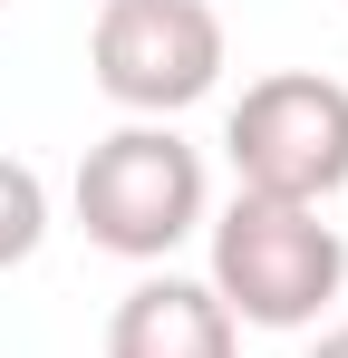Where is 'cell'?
I'll list each match as a JSON object with an SVG mask.
<instances>
[{"mask_svg": "<svg viewBox=\"0 0 348 358\" xmlns=\"http://www.w3.org/2000/svg\"><path fill=\"white\" fill-rule=\"evenodd\" d=\"M223 155L242 194L271 203H329L348 184V87L319 68H271L242 87V107L223 117Z\"/></svg>", "mask_w": 348, "mask_h": 358, "instance_id": "obj_3", "label": "cell"}, {"mask_svg": "<svg viewBox=\"0 0 348 358\" xmlns=\"http://www.w3.org/2000/svg\"><path fill=\"white\" fill-rule=\"evenodd\" d=\"M68 203H78V223H87L97 252H116V262H165L184 233H203V203H213V194H203V155H194L174 126L136 117V126H116V136L87 145Z\"/></svg>", "mask_w": 348, "mask_h": 358, "instance_id": "obj_2", "label": "cell"}, {"mask_svg": "<svg viewBox=\"0 0 348 358\" xmlns=\"http://www.w3.org/2000/svg\"><path fill=\"white\" fill-rule=\"evenodd\" d=\"M39 242H49V184L29 175L20 155H0V271L29 262Z\"/></svg>", "mask_w": 348, "mask_h": 358, "instance_id": "obj_6", "label": "cell"}, {"mask_svg": "<svg viewBox=\"0 0 348 358\" xmlns=\"http://www.w3.org/2000/svg\"><path fill=\"white\" fill-rule=\"evenodd\" d=\"M0 10H10V0H0Z\"/></svg>", "mask_w": 348, "mask_h": 358, "instance_id": "obj_8", "label": "cell"}, {"mask_svg": "<svg viewBox=\"0 0 348 358\" xmlns=\"http://www.w3.org/2000/svg\"><path fill=\"white\" fill-rule=\"evenodd\" d=\"M348 291V242L319 223V203H271V194H232L213 213V300L232 329H310Z\"/></svg>", "mask_w": 348, "mask_h": 358, "instance_id": "obj_1", "label": "cell"}, {"mask_svg": "<svg viewBox=\"0 0 348 358\" xmlns=\"http://www.w3.org/2000/svg\"><path fill=\"white\" fill-rule=\"evenodd\" d=\"M310 358H348V320H329V329H319V349Z\"/></svg>", "mask_w": 348, "mask_h": 358, "instance_id": "obj_7", "label": "cell"}, {"mask_svg": "<svg viewBox=\"0 0 348 358\" xmlns=\"http://www.w3.org/2000/svg\"><path fill=\"white\" fill-rule=\"evenodd\" d=\"M87 68L126 117H184L223 78V10L213 0H107L87 29Z\"/></svg>", "mask_w": 348, "mask_h": 358, "instance_id": "obj_4", "label": "cell"}, {"mask_svg": "<svg viewBox=\"0 0 348 358\" xmlns=\"http://www.w3.org/2000/svg\"><path fill=\"white\" fill-rule=\"evenodd\" d=\"M107 358H242V329L213 300V281L184 271H145L107 320Z\"/></svg>", "mask_w": 348, "mask_h": 358, "instance_id": "obj_5", "label": "cell"}]
</instances>
